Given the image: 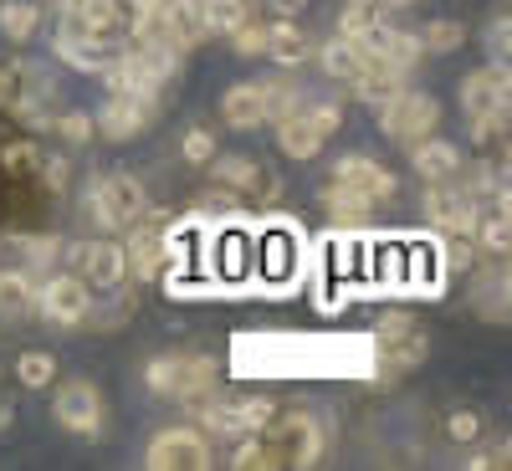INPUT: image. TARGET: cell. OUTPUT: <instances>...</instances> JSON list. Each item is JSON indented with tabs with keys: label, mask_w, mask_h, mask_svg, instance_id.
Wrapping results in <instances>:
<instances>
[{
	"label": "cell",
	"mask_w": 512,
	"mask_h": 471,
	"mask_svg": "<svg viewBox=\"0 0 512 471\" xmlns=\"http://www.w3.org/2000/svg\"><path fill=\"white\" fill-rule=\"evenodd\" d=\"M256 241H262V251H267L262 277H272V287H292L297 262H303V241H297V231L292 226H267Z\"/></svg>",
	"instance_id": "52a82bcc"
},
{
	"label": "cell",
	"mask_w": 512,
	"mask_h": 471,
	"mask_svg": "<svg viewBox=\"0 0 512 471\" xmlns=\"http://www.w3.org/2000/svg\"><path fill=\"white\" fill-rule=\"evenodd\" d=\"M36 308V287H31V272H0V313L6 318H21Z\"/></svg>",
	"instance_id": "7402d4cb"
},
{
	"label": "cell",
	"mask_w": 512,
	"mask_h": 471,
	"mask_svg": "<svg viewBox=\"0 0 512 471\" xmlns=\"http://www.w3.org/2000/svg\"><path fill=\"white\" fill-rule=\"evenodd\" d=\"M379 108H384L379 123H384V134H390L395 144H420L441 123V103L431 93H405L400 88L390 103H379Z\"/></svg>",
	"instance_id": "3957f363"
},
{
	"label": "cell",
	"mask_w": 512,
	"mask_h": 471,
	"mask_svg": "<svg viewBox=\"0 0 512 471\" xmlns=\"http://www.w3.org/2000/svg\"><path fill=\"white\" fill-rule=\"evenodd\" d=\"M149 210V195L134 175H103L93 185V216L108 226V231H123V226H134L139 216Z\"/></svg>",
	"instance_id": "277c9868"
},
{
	"label": "cell",
	"mask_w": 512,
	"mask_h": 471,
	"mask_svg": "<svg viewBox=\"0 0 512 471\" xmlns=\"http://www.w3.org/2000/svg\"><path fill=\"white\" fill-rule=\"evenodd\" d=\"M57 128H62V139H72V144H88L93 139V118L88 113H62Z\"/></svg>",
	"instance_id": "1f68e13d"
},
{
	"label": "cell",
	"mask_w": 512,
	"mask_h": 471,
	"mask_svg": "<svg viewBox=\"0 0 512 471\" xmlns=\"http://www.w3.org/2000/svg\"><path fill=\"white\" fill-rule=\"evenodd\" d=\"M241 471L246 466H272V451H267V441H246V446H236V456H231Z\"/></svg>",
	"instance_id": "836d02e7"
},
{
	"label": "cell",
	"mask_w": 512,
	"mask_h": 471,
	"mask_svg": "<svg viewBox=\"0 0 512 471\" xmlns=\"http://www.w3.org/2000/svg\"><path fill=\"white\" fill-rule=\"evenodd\" d=\"M226 36H231V47H236L241 57H256V52L267 47V26H262V21H251V16H241Z\"/></svg>",
	"instance_id": "83f0119b"
},
{
	"label": "cell",
	"mask_w": 512,
	"mask_h": 471,
	"mask_svg": "<svg viewBox=\"0 0 512 471\" xmlns=\"http://www.w3.org/2000/svg\"><path fill=\"white\" fill-rule=\"evenodd\" d=\"M128 267H134L139 277H159L175 256H169V236H164V226H144L134 241H128Z\"/></svg>",
	"instance_id": "2e32d148"
},
{
	"label": "cell",
	"mask_w": 512,
	"mask_h": 471,
	"mask_svg": "<svg viewBox=\"0 0 512 471\" xmlns=\"http://www.w3.org/2000/svg\"><path fill=\"white\" fill-rule=\"evenodd\" d=\"M216 251H221V267H216L221 277H246V256H251V231H246V236H241L236 226H231V231H221V236H216Z\"/></svg>",
	"instance_id": "603a6c76"
},
{
	"label": "cell",
	"mask_w": 512,
	"mask_h": 471,
	"mask_svg": "<svg viewBox=\"0 0 512 471\" xmlns=\"http://www.w3.org/2000/svg\"><path fill=\"white\" fill-rule=\"evenodd\" d=\"M441 267H472V246H466V236H451L441 246Z\"/></svg>",
	"instance_id": "d590c367"
},
{
	"label": "cell",
	"mask_w": 512,
	"mask_h": 471,
	"mask_svg": "<svg viewBox=\"0 0 512 471\" xmlns=\"http://www.w3.org/2000/svg\"><path fill=\"white\" fill-rule=\"evenodd\" d=\"M364 67V52H359V41H349V36H338V41H328V47H323V72L328 77H354Z\"/></svg>",
	"instance_id": "cb8c5ba5"
},
{
	"label": "cell",
	"mask_w": 512,
	"mask_h": 471,
	"mask_svg": "<svg viewBox=\"0 0 512 471\" xmlns=\"http://www.w3.org/2000/svg\"><path fill=\"white\" fill-rule=\"evenodd\" d=\"M308 113H313V118H318V123L328 128V134H333V128H338V118H344V113H338L333 103H323V108H308Z\"/></svg>",
	"instance_id": "f35d334b"
},
{
	"label": "cell",
	"mask_w": 512,
	"mask_h": 471,
	"mask_svg": "<svg viewBox=\"0 0 512 471\" xmlns=\"http://www.w3.org/2000/svg\"><path fill=\"white\" fill-rule=\"evenodd\" d=\"M36 303L47 308L52 323H82L93 313V292L82 287V277H52L47 287L36 292Z\"/></svg>",
	"instance_id": "ba28073f"
},
{
	"label": "cell",
	"mask_w": 512,
	"mask_h": 471,
	"mask_svg": "<svg viewBox=\"0 0 512 471\" xmlns=\"http://www.w3.org/2000/svg\"><path fill=\"white\" fill-rule=\"evenodd\" d=\"M72 256H77L82 272H88L98 287H118V282H123V272H128V256H123V246H113V241H88V246H72Z\"/></svg>",
	"instance_id": "9a60e30c"
},
{
	"label": "cell",
	"mask_w": 512,
	"mask_h": 471,
	"mask_svg": "<svg viewBox=\"0 0 512 471\" xmlns=\"http://www.w3.org/2000/svg\"><path fill=\"white\" fill-rule=\"evenodd\" d=\"M262 52H267L277 67H297V62H308V36L282 16L277 26H267V47H262Z\"/></svg>",
	"instance_id": "ffe728a7"
},
{
	"label": "cell",
	"mask_w": 512,
	"mask_h": 471,
	"mask_svg": "<svg viewBox=\"0 0 512 471\" xmlns=\"http://www.w3.org/2000/svg\"><path fill=\"white\" fill-rule=\"evenodd\" d=\"M149 466H154V471H205V466H210V441H205V431H190V425L159 431V436L149 441Z\"/></svg>",
	"instance_id": "5b68a950"
},
{
	"label": "cell",
	"mask_w": 512,
	"mask_h": 471,
	"mask_svg": "<svg viewBox=\"0 0 512 471\" xmlns=\"http://www.w3.org/2000/svg\"><path fill=\"white\" fill-rule=\"evenodd\" d=\"M461 108L472 118H487V113H507V67H487V72H472L461 82Z\"/></svg>",
	"instance_id": "30bf717a"
},
{
	"label": "cell",
	"mask_w": 512,
	"mask_h": 471,
	"mask_svg": "<svg viewBox=\"0 0 512 471\" xmlns=\"http://www.w3.org/2000/svg\"><path fill=\"white\" fill-rule=\"evenodd\" d=\"M507 31H512V21H507V16H497V26L487 31V52H492L502 67H507Z\"/></svg>",
	"instance_id": "8d00e7d4"
},
{
	"label": "cell",
	"mask_w": 512,
	"mask_h": 471,
	"mask_svg": "<svg viewBox=\"0 0 512 471\" xmlns=\"http://www.w3.org/2000/svg\"><path fill=\"white\" fill-rule=\"evenodd\" d=\"M318 200H323L328 216H338V221H364L369 210H374V200H369V195H359V190H349V185H338V180H328Z\"/></svg>",
	"instance_id": "44dd1931"
},
{
	"label": "cell",
	"mask_w": 512,
	"mask_h": 471,
	"mask_svg": "<svg viewBox=\"0 0 512 471\" xmlns=\"http://www.w3.org/2000/svg\"><path fill=\"white\" fill-rule=\"evenodd\" d=\"M349 82L359 88V98H364V103H390V98L405 88V72H400V67H390V62H379V57H364V67H359Z\"/></svg>",
	"instance_id": "e0dca14e"
},
{
	"label": "cell",
	"mask_w": 512,
	"mask_h": 471,
	"mask_svg": "<svg viewBox=\"0 0 512 471\" xmlns=\"http://www.w3.org/2000/svg\"><path fill=\"white\" fill-rule=\"evenodd\" d=\"M425 210H431V221L446 231V236H466L472 231V216H477V200L466 195V190H431L425 195Z\"/></svg>",
	"instance_id": "5bb4252c"
},
{
	"label": "cell",
	"mask_w": 512,
	"mask_h": 471,
	"mask_svg": "<svg viewBox=\"0 0 512 471\" xmlns=\"http://www.w3.org/2000/svg\"><path fill=\"white\" fill-rule=\"evenodd\" d=\"M410 149H415V169H420L425 180H451L456 169H461V149L446 144V139H431V134H425V139L410 144Z\"/></svg>",
	"instance_id": "d6986e66"
},
{
	"label": "cell",
	"mask_w": 512,
	"mask_h": 471,
	"mask_svg": "<svg viewBox=\"0 0 512 471\" xmlns=\"http://www.w3.org/2000/svg\"><path fill=\"white\" fill-rule=\"evenodd\" d=\"M154 98H134V93H113L108 103H103V113H98V128L108 139H134L139 128L154 118Z\"/></svg>",
	"instance_id": "8fae6325"
},
{
	"label": "cell",
	"mask_w": 512,
	"mask_h": 471,
	"mask_svg": "<svg viewBox=\"0 0 512 471\" xmlns=\"http://www.w3.org/2000/svg\"><path fill=\"white\" fill-rule=\"evenodd\" d=\"M446 431H451L456 441H477V431H482V420H477L472 410H456V415L446 420Z\"/></svg>",
	"instance_id": "e575fe53"
},
{
	"label": "cell",
	"mask_w": 512,
	"mask_h": 471,
	"mask_svg": "<svg viewBox=\"0 0 512 471\" xmlns=\"http://www.w3.org/2000/svg\"><path fill=\"white\" fill-rule=\"evenodd\" d=\"M144 379H149V390H154V395L195 400V395L210 390V379H216V364H210V359H190V354H159V359H149Z\"/></svg>",
	"instance_id": "6da1fadb"
},
{
	"label": "cell",
	"mask_w": 512,
	"mask_h": 471,
	"mask_svg": "<svg viewBox=\"0 0 512 471\" xmlns=\"http://www.w3.org/2000/svg\"><path fill=\"white\" fill-rule=\"evenodd\" d=\"M246 16V0H200V21L205 31H231Z\"/></svg>",
	"instance_id": "4316f807"
},
{
	"label": "cell",
	"mask_w": 512,
	"mask_h": 471,
	"mask_svg": "<svg viewBox=\"0 0 512 471\" xmlns=\"http://www.w3.org/2000/svg\"><path fill=\"white\" fill-rule=\"evenodd\" d=\"M267 420H272V400L205 405V425H210V431H226V436H246V431H262Z\"/></svg>",
	"instance_id": "7c38bea8"
},
{
	"label": "cell",
	"mask_w": 512,
	"mask_h": 471,
	"mask_svg": "<svg viewBox=\"0 0 512 471\" xmlns=\"http://www.w3.org/2000/svg\"><path fill=\"white\" fill-rule=\"evenodd\" d=\"M180 149H185V159H190V164H210V159H216V139H210L205 128H190Z\"/></svg>",
	"instance_id": "4dcf8cb0"
},
{
	"label": "cell",
	"mask_w": 512,
	"mask_h": 471,
	"mask_svg": "<svg viewBox=\"0 0 512 471\" xmlns=\"http://www.w3.org/2000/svg\"><path fill=\"white\" fill-rule=\"evenodd\" d=\"M461 41H466L461 21H431V26H425V36H420V47L425 52H456Z\"/></svg>",
	"instance_id": "f1b7e54d"
},
{
	"label": "cell",
	"mask_w": 512,
	"mask_h": 471,
	"mask_svg": "<svg viewBox=\"0 0 512 471\" xmlns=\"http://www.w3.org/2000/svg\"><path fill=\"white\" fill-rule=\"evenodd\" d=\"M267 451H272V466H313L318 451H323V431L313 415H272L267 420Z\"/></svg>",
	"instance_id": "7a4b0ae2"
},
{
	"label": "cell",
	"mask_w": 512,
	"mask_h": 471,
	"mask_svg": "<svg viewBox=\"0 0 512 471\" xmlns=\"http://www.w3.org/2000/svg\"><path fill=\"white\" fill-rule=\"evenodd\" d=\"M333 180L349 185V190H359V195H369L374 205L395 195V175H390L384 164L364 159V154H344V159H338V164H333Z\"/></svg>",
	"instance_id": "9c48e42d"
},
{
	"label": "cell",
	"mask_w": 512,
	"mask_h": 471,
	"mask_svg": "<svg viewBox=\"0 0 512 471\" xmlns=\"http://www.w3.org/2000/svg\"><path fill=\"white\" fill-rule=\"evenodd\" d=\"M323 139H328V128L313 113H282L277 118V144L287 159H313L323 149Z\"/></svg>",
	"instance_id": "4fadbf2b"
},
{
	"label": "cell",
	"mask_w": 512,
	"mask_h": 471,
	"mask_svg": "<svg viewBox=\"0 0 512 471\" xmlns=\"http://www.w3.org/2000/svg\"><path fill=\"white\" fill-rule=\"evenodd\" d=\"M57 420L67 425V431H77V436H98V425H103V400H98L93 384H82V379L62 384V390H57Z\"/></svg>",
	"instance_id": "8992f818"
},
{
	"label": "cell",
	"mask_w": 512,
	"mask_h": 471,
	"mask_svg": "<svg viewBox=\"0 0 512 471\" xmlns=\"http://www.w3.org/2000/svg\"><path fill=\"white\" fill-rule=\"evenodd\" d=\"M16 374H21V384H26V390H41V384H52V374H57V359H52V354H41V349H26V354L16 359Z\"/></svg>",
	"instance_id": "484cf974"
},
{
	"label": "cell",
	"mask_w": 512,
	"mask_h": 471,
	"mask_svg": "<svg viewBox=\"0 0 512 471\" xmlns=\"http://www.w3.org/2000/svg\"><path fill=\"white\" fill-rule=\"evenodd\" d=\"M374 21H379V0H354V6L344 11V36H349V41H359Z\"/></svg>",
	"instance_id": "f546056e"
},
{
	"label": "cell",
	"mask_w": 512,
	"mask_h": 471,
	"mask_svg": "<svg viewBox=\"0 0 512 471\" xmlns=\"http://www.w3.org/2000/svg\"><path fill=\"white\" fill-rule=\"evenodd\" d=\"M251 159H221L216 164V175H221V185H241V195H246V185H251Z\"/></svg>",
	"instance_id": "d6a6232c"
},
{
	"label": "cell",
	"mask_w": 512,
	"mask_h": 471,
	"mask_svg": "<svg viewBox=\"0 0 512 471\" xmlns=\"http://www.w3.org/2000/svg\"><path fill=\"white\" fill-rule=\"evenodd\" d=\"M57 251H62V246H57V236H41V241H26V256H31L36 267H47L52 256H57Z\"/></svg>",
	"instance_id": "74e56055"
},
{
	"label": "cell",
	"mask_w": 512,
	"mask_h": 471,
	"mask_svg": "<svg viewBox=\"0 0 512 471\" xmlns=\"http://www.w3.org/2000/svg\"><path fill=\"white\" fill-rule=\"evenodd\" d=\"M384 6H405V0H384Z\"/></svg>",
	"instance_id": "60d3db41"
},
{
	"label": "cell",
	"mask_w": 512,
	"mask_h": 471,
	"mask_svg": "<svg viewBox=\"0 0 512 471\" xmlns=\"http://www.w3.org/2000/svg\"><path fill=\"white\" fill-rule=\"evenodd\" d=\"M221 113L231 128H262L267 123V93L256 88V82H246V88H231L221 98Z\"/></svg>",
	"instance_id": "ac0fdd59"
},
{
	"label": "cell",
	"mask_w": 512,
	"mask_h": 471,
	"mask_svg": "<svg viewBox=\"0 0 512 471\" xmlns=\"http://www.w3.org/2000/svg\"><path fill=\"white\" fill-rule=\"evenodd\" d=\"M36 21H41V11L31 6V0H6V6H0V31H6L11 41H26L36 31Z\"/></svg>",
	"instance_id": "d4e9b609"
},
{
	"label": "cell",
	"mask_w": 512,
	"mask_h": 471,
	"mask_svg": "<svg viewBox=\"0 0 512 471\" xmlns=\"http://www.w3.org/2000/svg\"><path fill=\"white\" fill-rule=\"evenodd\" d=\"M190 6H200V0H190Z\"/></svg>",
	"instance_id": "b9f144b4"
},
{
	"label": "cell",
	"mask_w": 512,
	"mask_h": 471,
	"mask_svg": "<svg viewBox=\"0 0 512 471\" xmlns=\"http://www.w3.org/2000/svg\"><path fill=\"white\" fill-rule=\"evenodd\" d=\"M267 6H272L277 16H287V21H292L297 11H303V6H308V0H267Z\"/></svg>",
	"instance_id": "ab89813d"
}]
</instances>
